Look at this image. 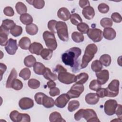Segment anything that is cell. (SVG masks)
Masks as SVG:
<instances>
[{
  "label": "cell",
  "mask_w": 122,
  "mask_h": 122,
  "mask_svg": "<svg viewBox=\"0 0 122 122\" xmlns=\"http://www.w3.org/2000/svg\"><path fill=\"white\" fill-rule=\"evenodd\" d=\"M81 50L78 47H72L67 50L61 55V60L65 65L72 68L74 72L79 70V57L81 55Z\"/></svg>",
  "instance_id": "1"
},
{
  "label": "cell",
  "mask_w": 122,
  "mask_h": 122,
  "mask_svg": "<svg viewBox=\"0 0 122 122\" xmlns=\"http://www.w3.org/2000/svg\"><path fill=\"white\" fill-rule=\"evenodd\" d=\"M74 119L78 121L84 118L87 122H99L100 121L94 110L92 109H81L74 114Z\"/></svg>",
  "instance_id": "2"
},
{
  "label": "cell",
  "mask_w": 122,
  "mask_h": 122,
  "mask_svg": "<svg viewBox=\"0 0 122 122\" xmlns=\"http://www.w3.org/2000/svg\"><path fill=\"white\" fill-rule=\"evenodd\" d=\"M97 51V46L94 43L90 44L86 46L82 58L81 69H84L87 66L89 63L93 59Z\"/></svg>",
  "instance_id": "3"
},
{
  "label": "cell",
  "mask_w": 122,
  "mask_h": 122,
  "mask_svg": "<svg viewBox=\"0 0 122 122\" xmlns=\"http://www.w3.org/2000/svg\"><path fill=\"white\" fill-rule=\"evenodd\" d=\"M56 30L58 36L61 41H67L69 40L68 27L66 23L61 21H57Z\"/></svg>",
  "instance_id": "4"
},
{
  "label": "cell",
  "mask_w": 122,
  "mask_h": 122,
  "mask_svg": "<svg viewBox=\"0 0 122 122\" xmlns=\"http://www.w3.org/2000/svg\"><path fill=\"white\" fill-rule=\"evenodd\" d=\"M42 37L45 44L48 49L52 51H54L56 49L57 42L54 33L49 31H45L43 33Z\"/></svg>",
  "instance_id": "5"
},
{
  "label": "cell",
  "mask_w": 122,
  "mask_h": 122,
  "mask_svg": "<svg viewBox=\"0 0 122 122\" xmlns=\"http://www.w3.org/2000/svg\"><path fill=\"white\" fill-rule=\"evenodd\" d=\"M119 81L114 79L109 84L106 88L107 90V97H116L119 92Z\"/></svg>",
  "instance_id": "6"
},
{
  "label": "cell",
  "mask_w": 122,
  "mask_h": 122,
  "mask_svg": "<svg viewBox=\"0 0 122 122\" xmlns=\"http://www.w3.org/2000/svg\"><path fill=\"white\" fill-rule=\"evenodd\" d=\"M10 118L13 122H30V115L27 113H21L16 110H13L10 114Z\"/></svg>",
  "instance_id": "7"
},
{
  "label": "cell",
  "mask_w": 122,
  "mask_h": 122,
  "mask_svg": "<svg viewBox=\"0 0 122 122\" xmlns=\"http://www.w3.org/2000/svg\"><path fill=\"white\" fill-rule=\"evenodd\" d=\"M58 79L61 83L70 84L76 81V76L67 71H63L58 73Z\"/></svg>",
  "instance_id": "8"
},
{
  "label": "cell",
  "mask_w": 122,
  "mask_h": 122,
  "mask_svg": "<svg viewBox=\"0 0 122 122\" xmlns=\"http://www.w3.org/2000/svg\"><path fill=\"white\" fill-rule=\"evenodd\" d=\"M84 90V87L83 84L75 83L71 86L70 90H69L67 94L70 98H76L80 97L81 94Z\"/></svg>",
  "instance_id": "9"
},
{
  "label": "cell",
  "mask_w": 122,
  "mask_h": 122,
  "mask_svg": "<svg viewBox=\"0 0 122 122\" xmlns=\"http://www.w3.org/2000/svg\"><path fill=\"white\" fill-rule=\"evenodd\" d=\"M87 34L88 37L94 42L101 41L103 37L102 31L97 28L89 29Z\"/></svg>",
  "instance_id": "10"
},
{
  "label": "cell",
  "mask_w": 122,
  "mask_h": 122,
  "mask_svg": "<svg viewBox=\"0 0 122 122\" xmlns=\"http://www.w3.org/2000/svg\"><path fill=\"white\" fill-rule=\"evenodd\" d=\"M117 104V102L115 100L110 99L106 101L104 105L105 113L109 116L114 114Z\"/></svg>",
  "instance_id": "11"
},
{
  "label": "cell",
  "mask_w": 122,
  "mask_h": 122,
  "mask_svg": "<svg viewBox=\"0 0 122 122\" xmlns=\"http://www.w3.org/2000/svg\"><path fill=\"white\" fill-rule=\"evenodd\" d=\"M18 48L17 40L11 38L8 40L7 44L5 46V49L6 52L10 55H14Z\"/></svg>",
  "instance_id": "12"
},
{
  "label": "cell",
  "mask_w": 122,
  "mask_h": 122,
  "mask_svg": "<svg viewBox=\"0 0 122 122\" xmlns=\"http://www.w3.org/2000/svg\"><path fill=\"white\" fill-rule=\"evenodd\" d=\"M70 100V98L67 93H63L56 99L54 103L57 107L63 108L66 106Z\"/></svg>",
  "instance_id": "13"
},
{
  "label": "cell",
  "mask_w": 122,
  "mask_h": 122,
  "mask_svg": "<svg viewBox=\"0 0 122 122\" xmlns=\"http://www.w3.org/2000/svg\"><path fill=\"white\" fill-rule=\"evenodd\" d=\"M19 105L20 108L23 110H26L32 108L34 106L33 100L28 97H23L19 102Z\"/></svg>",
  "instance_id": "14"
},
{
  "label": "cell",
  "mask_w": 122,
  "mask_h": 122,
  "mask_svg": "<svg viewBox=\"0 0 122 122\" xmlns=\"http://www.w3.org/2000/svg\"><path fill=\"white\" fill-rule=\"evenodd\" d=\"M96 76L97 78V81L101 84H105L108 81L109 78V73L107 70H101L96 72Z\"/></svg>",
  "instance_id": "15"
},
{
  "label": "cell",
  "mask_w": 122,
  "mask_h": 122,
  "mask_svg": "<svg viewBox=\"0 0 122 122\" xmlns=\"http://www.w3.org/2000/svg\"><path fill=\"white\" fill-rule=\"evenodd\" d=\"M85 100L87 104L90 105L96 104L100 100V97L96 93H89L86 94Z\"/></svg>",
  "instance_id": "16"
},
{
  "label": "cell",
  "mask_w": 122,
  "mask_h": 122,
  "mask_svg": "<svg viewBox=\"0 0 122 122\" xmlns=\"http://www.w3.org/2000/svg\"><path fill=\"white\" fill-rule=\"evenodd\" d=\"M43 49V47L41 44L37 42H34L30 44L29 47V51L32 54L40 55L41 51Z\"/></svg>",
  "instance_id": "17"
},
{
  "label": "cell",
  "mask_w": 122,
  "mask_h": 122,
  "mask_svg": "<svg viewBox=\"0 0 122 122\" xmlns=\"http://www.w3.org/2000/svg\"><path fill=\"white\" fill-rule=\"evenodd\" d=\"M9 34V30L4 28L2 26L0 27V44L1 46H5L8 42V37Z\"/></svg>",
  "instance_id": "18"
},
{
  "label": "cell",
  "mask_w": 122,
  "mask_h": 122,
  "mask_svg": "<svg viewBox=\"0 0 122 122\" xmlns=\"http://www.w3.org/2000/svg\"><path fill=\"white\" fill-rule=\"evenodd\" d=\"M71 13L68 9L65 7H62L59 9L57 12L58 18L63 21H67L71 16Z\"/></svg>",
  "instance_id": "19"
},
{
  "label": "cell",
  "mask_w": 122,
  "mask_h": 122,
  "mask_svg": "<svg viewBox=\"0 0 122 122\" xmlns=\"http://www.w3.org/2000/svg\"><path fill=\"white\" fill-rule=\"evenodd\" d=\"M82 14L86 19L88 20H92L95 16L94 10L93 8L91 6H87L83 9Z\"/></svg>",
  "instance_id": "20"
},
{
  "label": "cell",
  "mask_w": 122,
  "mask_h": 122,
  "mask_svg": "<svg viewBox=\"0 0 122 122\" xmlns=\"http://www.w3.org/2000/svg\"><path fill=\"white\" fill-rule=\"evenodd\" d=\"M116 33L115 30L112 28H104L103 32V36L105 39L108 40H112L116 37Z\"/></svg>",
  "instance_id": "21"
},
{
  "label": "cell",
  "mask_w": 122,
  "mask_h": 122,
  "mask_svg": "<svg viewBox=\"0 0 122 122\" xmlns=\"http://www.w3.org/2000/svg\"><path fill=\"white\" fill-rule=\"evenodd\" d=\"M17 77V72L15 68H13L7 79L6 83V87L7 88H11V85L14 81L16 79Z\"/></svg>",
  "instance_id": "22"
},
{
  "label": "cell",
  "mask_w": 122,
  "mask_h": 122,
  "mask_svg": "<svg viewBox=\"0 0 122 122\" xmlns=\"http://www.w3.org/2000/svg\"><path fill=\"white\" fill-rule=\"evenodd\" d=\"M49 121L51 122H65L66 121L63 119L60 112H51L49 116Z\"/></svg>",
  "instance_id": "23"
},
{
  "label": "cell",
  "mask_w": 122,
  "mask_h": 122,
  "mask_svg": "<svg viewBox=\"0 0 122 122\" xmlns=\"http://www.w3.org/2000/svg\"><path fill=\"white\" fill-rule=\"evenodd\" d=\"M31 44L30 39L27 37H22L19 42V46L23 50H28Z\"/></svg>",
  "instance_id": "24"
},
{
  "label": "cell",
  "mask_w": 122,
  "mask_h": 122,
  "mask_svg": "<svg viewBox=\"0 0 122 122\" xmlns=\"http://www.w3.org/2000/svg\"><path fill=\"white\" fill-rule=\"evenodd\" d=\"M43 77L46 80H49V81H55L58 78V76L55 73H53L51 71V70L48 68L46 67L45 71L44 73L43 74Z\"/></svg>",
  "instance_id": "25"
},
{
  "label": "cell",
  "mask_w": 122,
  "mask_h": 122,
  "mask_svg": "<svg viewBox=\"0 0 122 122\" xmlns=\"http://www.w3.org/2000/svg\"><path fill=\"white\" fill-rule=\"evenodd\" d=\"M46 67L43 64L40 62H36L33 66V71L38 75H43Z\"/></svg>",
  "instance_id": "26"
},
{
  "label": "cell",
  "mask_w": 122,
  "mask_h": 122,
  "mask_svg": "<svg viewBox=\"0 0 122 122\" xmlns=\"http://www.w3.org/2000/svg\"><path fill=\"white\" fill-rule=\"evenodd\" d=\"M42 105L45 108H51L55 105L54 101L52 98L49 97L45 94L43 99Z\"/></svg>",
  "instance_id": "27"
},
{
  "label": "cell",
  "mask_w": 122,
  "mask_h": 122,
  "mask_svg": "<svg viewBox=\"0 0 122 122\" xmlns=\"http://www.w3.org/2000/svg\"><path fill=\"white\" fill-rule=\"evenodd\" d=\"M20 21L24 25H29L32 23L33 18L32 16L28 13H24L21 15L20 17Z\"/></svg>",
  "instance_id": "28"
},
{
  "label": "cell",
  "mask_w": 122,
  "mask_h": 122,
  "mask_svg": "<svg viewBox=\"0 0 122 122\" xmlns=\"http://www.w3.org/2000/svg\"><path fill=\"white\" fill-rule=\"evenodd\" d=\"M26 32L30 35H35L38 31V27L37 26L33 23L26 25L25 27Z\"/></svg>",
  "instance_id": "29"
},
{
  "label": "cell",
  "mask_w": 122,
  "mask_h": 122,
  "mask_svg": "<svg viewBox=\"0 0 122 122\" xmlns=\"http://www.w3.org/2000/svg\"><path fill=\"white\" fill-rule=\"evenodd\" d=\"M36 62V58L32 55H29L24 59V64L27 67H33Z\"/></svg>",
  "instance_id": "30"
},
{
  "label": "cell",
  "mask_w": 122,
  "mask_h": 122,
  "mask_svg": "<svg viewBox=\"0 0 122 122\" xmlns=\"http://www.w3.org/2000/svg\"><path fill=\"white\" fill-rule=\"evenodd\" d=\"M89 79V75L85 72H81L76 76V83L83 84L85 83Z\"/></svg>",
  "instance_id": "31"
},
{
  "label": "cell",
  "mask_w": 122,
  "mask_h": 122,
  "mask_svg": "<svg viewBox=\"0 0 122 122\" xmlns=\"http://www.w3.org/2000/svg\"><path fill=\"white\" fill-rule=\"evenodd\" d=\"M15 9L17 13L20 15L26 13L27 11L26 6L21 1H19L16 4Z\"/></svg>",
  "instance_id": "32"
},
{
  "label": "cell",
  "mask_w": 122,
  "mask_h": 122,
  "mask_svg": "<svg viewBox=\"0 0 122 122\" xmlns=\"http://www.w3.org/2000/svg\"><path fill=\"white\" fill-rule=\"evenodd\" d=\"M99 61L101 62L102 65H103L105 67H108L110 66L111 63V57L109 54H103L100 57Z\"/></svg>",
  "instance_id": "33"
},
{
  "label": "cell",
  "mask_w": 122,
  "mask_h": 122,
  "mask_svg": "<svg viewBox=\"0 0 122 122\" xmlns=\"http://www.w3.org/2000/svg\"><path fill=\"white\" fill-rule=\"evenodd\" d=\"M26 2L30 4L33 5L35 8L37 9H41L45 5V1L43 0H26Z\"/></svg>",
  "instance_id": "34"
},
{
  "label": "cell",
  "mask_w": 122,
  "mask_h": 122,
  "mask_svg": "<svg viewBox=\"0 0 122 122\" xmlns=\"http://www.w3.org/2000/svg\"><path fill=\"white\" fill-rule=\"evenodd\" d=\"M53 51L50 49H43L40 54L42 58L45 60H50L52 56Z\"/></svg>",
  "instance_id": "35"
},
{
  "label": "cell",
  "mask_w": 122,
  "mask_h": 122,
  "mask_svg": "<svg viewBox=\"0 0 122 122\" xmlns=\"http://www.w3.org/2000/svg\"><path fill=\"white\" fill-rule=\"evenodd\" d=\"M71 37L72 40L76 43L81 42L84 41V36L82 33L78 31L72 32L71 35Z\"/></svg>",
  "instance_id": "36"
},
{
  "label": "cell",
  "mask_w": 122,
  "mask_h": 122,
  "mask_svg": "<svg viewBox=\"0 0 122 122\" xmlns=\"http://www.w3.org/2000/svg\"><path fill=\"white\" fill-rule=\"evenodd\" d=\"M70 20L71 23L74 25H78L79 23L82 22V20L81 16L77 13H74L71 15Z\"/></svg>",
  "instance_id": "37"
},
{
  "label": "cell",
  "mask_w": 122,
  "mask_h": 122,
  "mask_svg": "<svg viewBox=\"0 0 122 122\" xmlns=\"http://www.w3.org/2000/svg\"><path fill=\"white\" fill-rule=\"evenodd\" d=\"M19 76L22 78L24 81L29 79L31 75V71L28 68L22 69L19 73Z\"/></svg>",
  "instance_id": "38"
},
{
  "label": "cell",
  "mask_w": 122,
  "mask_h": 122,
  "mask_svg": "<svg viewBox=\"0 0 122 122\" xmlns=\"http://www.w3.org/2000/svg\"><path fill=\"white\" fill-rule=\"evenodd\" d=\"M15 25H16L14 21L10 19H5L3 20L1 25V26L3 27L4 28L10 30Z\"/></svg>",
  "instance_id": "39"
},
{
  "label": "cell",
  "mask_w": 122,
  "mask_h": 122,
  "mask_svg": "<svg viewBox=\"0 0 122 122\" xmlns=\"http://www.w3.org/2000/svg\"><path fill=\"white\" fill-rule=\"evenodd\" d=\"M80 106V102L77 100H72L69 102L68 110L70 112H72L78 109Z\"/></svg>",
  "instance_id": "40"
},
{
  "label": "cell",
  "mask_w": 122,
  "mask_h": 122,
  "mask_svg": "<svg viewBox=\"0 0 122 122\" xmlns=\"http://www.w3.org/2000/svg\"><path fill=\"white\" fill-rule=\"evenodd\" d=\"M91 67L92 70L95 72L101 71L102 69V65L98 60H96L93 61L91 64Z\"/></svg>",
  "instance_id": "41"
},
{
  "label": "cell",
  "mask_w": 122,
  "mask_h": 122,
  "mask_svg": "<svg viewBox=\"0 0 122 122\" xmlns=\"http://www.w3.org/2000/svg\"><path fill=\"white\" fill-rule=\"evenodd\" d=\"M22 32V28L20 26L15 25L10 30V34L14 37L20 36Z\"/></svg>",
  "instance_id": "42"
},
{
  "label": "cell",
  "mask_w": 122,
  "mask_h": 122,
  "mask_svg": "<svg viewBox=\"0 0 122 122\" xmlns=\"http://www.w3.org/2000/svg\"><path fill=\"white\" fill-rule=\"evenodd\" d=\"M100 24L104 28H110L113 24L112 20L109 18H103L100 20Z\"/></svg>",
  "instance_id": "43"
},
{
  "label": "cell",
  "mask_w": 122,
  "mask_h": 122,
  "mask_svg": "<svg viewBox=\"0 0 122 122\" xmlns=\"http://www.w3.org/2000/svg\"><path fill=\"white\" fill-rule=\"evenodd\" d=\"M77 28L80 32L84 34L87 33L90 29L89 25L85 22H81L79 23L77 25Z\"/></svg>",
  "instance_id": "44"
},
{
  "label": "cell",
  "mask_w": 122,
  "mask_h": 122,
  "mask_svg": "<svg viewBox=\"0 0 122 122\" xmlns=\"http://www.w3.org/2000/svg\"><path fill=\"white\" fill-rule=\"evenodd\" d=\"M40 81L35 79H30L28 81V86L32 89H38L40 87Z\"/></svg>",
  "instance_id": "45"
},
{
  "label": "cell",
  "mask_w": 122,
  "mask_h": 122,
  "mask_svg": "<svg viewBox=\"0 0 122 122\" xmlns=\"http://www.w3.org/2000/svg\"><path fill=\"white\" fill-rule=\"evenodd\" d=\"M102 87V85L98 82L97 80H93L89 84V88L92 90L97 91L100 89Z\"/></svg>",
  "instance_id": "46"
},
{
  "label": "cell",
  "mask_w": 122,
  "mask_h": 122,
  "mask_svg": "<svg viewBox=\"0 0 122 122\" xmlns=\"http://www.w3.org/2000/svg\"><path fill=\"white\" fill-rule=\"evenodd\" d=\"M22 88H23V83L21 82V81L19 79H16L12 84L11 88L15 90L19 91L21 90Z\"/></svg>",
  "instance_id": "47"
},
{
  "label": "cell",
  "mask_w": 122,
  "mask_h": 122,
  "mask_svg": "<svg viewBox=\"0 0 122 122\" xmlns=\"http://www.w3.org/2000/svg\"><path fill=\"white\" fill-rule=\"evenodd\" d=\"M57 23V21L56 20H50L48 22V28L51 30V31L53 33H57L56 30V25Z\"/></svg>",
  "instance_id": "48"
},
{
  "label": "cell",
  "mask_w": 122,
  "mask_h": 122,
  "mask_svg": "<svg viewBox=\"0 0 122 122\" xmlns=\"http://www.w3.org/2000/svg\"><path fill=\"white\" fill-rule=\"evenodd\" d=\"M109 6L104 3H102L98 6V10L101 13H107L109 11Z\"/></svg>",
  "instance_id": "49"
},
{
  "label": "cell",
  "mask_w": 122,
  "mask_h": 122,
  "mask_svg": "<svg viewBox=\"0 0 122 122\" xmlns=\"http://www.w3.org/2000/svg\"><path fill=\"white\" fill-rule=\"evenodd\" d=\"M45 95V94L43 92H39L36 93L34 96V99L36 102L38 104L42 105L43 99Z\"/></svg>",
  "instance_id": "50"
},
{
  "label": "cell",
  "mask_w": 122,
  "mask_h": 122,
  "mask_svg": "<svg viewBox=\"0 0 122 122\" xmlns=\"http://www.w3.org/2000/svg\"><path fill=\"white\" fill-rule=\"evenodd\" d=\"M111 20L114 22L120 23L122 20V18L118 12H113L111 15Z\"/></svg>",
  "instance_id": "51"
},
{
  "label": "cell",
  "mask_w": 122,
  "mask_h": 122,
  "mask_svg": "<svg viewBox=\"0 0 122 122\" xmlns=\"http://www.w3.org/2000/svg\"><path fill=\"white\" fill-rule=\"evenodd\" d=\"M4 14L9 17H12L14 15V11L13 8L10 6H7L3 10Z\"/></svg>",
  "instance_id": "52"
},
{
  "label": "cell",
  "mask_w": 122,
  "mask_h": 122,
  "mask_svg": "<svg viewBox=\"0 0 122 122\" xmlns=\"http://www.w3.org/2000/svg\"><path fill=\"white\" fill-rule=\"evenodd\" d=\"M96 94L100 98L107 97V90L106 88H101L96 91Z\"/></svg>",
  "instance_id": "53"
},
{
  "label": "cell",
  "mask_w": 122,
  "mask_h": 122,
  "mask_svg": "<svg viewBox=\"0 0 122 122\" xmlns=\"http://www.w3.org/2000/svg\"><path fill=\"white\" fill-rule=\"evenodd\" d=\"M60 93V89L57 87H54L52 89H51L49 92V94L51 96L55 97L57 95H59Z\"/></svg>",
  "instance_id": "54"
},
{
  "label": "cell",
  "mask_w": 122,
  "mask_h": 122,
  "mask_svg": "<svg viewBox=\"0 0 122 122\" xmlns=\"http://www.w3.org/2000/svg\"><path fill=\"white\" fill-rule=\"evenodd\" d=\"M122 105L120 104H118L115 110V113L116 114L117 117L121 119H122Z\"/></svg>",
  "instance_id": "55"
},
{
  "label": "cell",
  "mask_w": 122,
  "mask_h": 122,
  "mask_svg": "<svg viewBox=\"0 0 122 122\" xmlns=\"http://www.w3.org/2000/svg\"><path fill=\"white\" fill-rule=\"evenodd\" d=\"M79 5L81 8L84 9V8H85L87 6H90V3L89 0H80L79 1Z\"/></svg>",
  "instance_id": "56"
},
{
  "label": "cell",
  "mask_w": 122,
  "mask_h": 122,
  "mask_svg": "<svg viewBox=\"0 0 122 122\" xmlns=\"http://www.w3.org/2000/svg\"><path fill=\"white\" fill-rule=\"evenodd\" d=\"M54 71L57 72L58 73H59L63 71H67V70L61 65L58 64L56 65L54 69Z\"/></svg>",
  "instance_id": "57"
},
{
  "label": "cell",
  "mask_w": 122,
  "mask_h": 122,
  "mask_svg": "<svg viewBox=\"0 0 122 122\" xmlns=\"http://www.w3.org/2000/svg\"><path fill=\"white\" fill-rule=\"evenodd\" d=\"M7 70V66L6 65L3 63H0V80L2 79V77L3 74V73L5 72V71Z\"/></svg>",
  "instance_id": "58"
},
{
  "label": "cell",
  "mask_w": 122,
  "mask_h": 122,
  "mask_svg": "<svg viewBox=\"0 0 122 122\" xmlns=\"http://www.w3.org/2000/svg\"><path fill=\"white\" fill-rule=\"evenodd\" d=\"M56 84L54 81H49L47 83V86L49 89H52L56 87Z\"/></svg>",
  "instance_id": "59"
},
{
  "label": "cell",
  "mask_w": 122,
  "mask_h": 122,
  "mask_svg": "<svg viewBox=\"0 0 122 122\" xmlns=\"http://www.w3.org/2000/svg\"><path fill=\"white\" fill-rule=\"evenodd\" d=\"M121 58H122V56H120L117 59V62L119 64V65L120 66H122V63H121Z\"/></svg>",
  "instance_id": "60"
}]
</instances>
